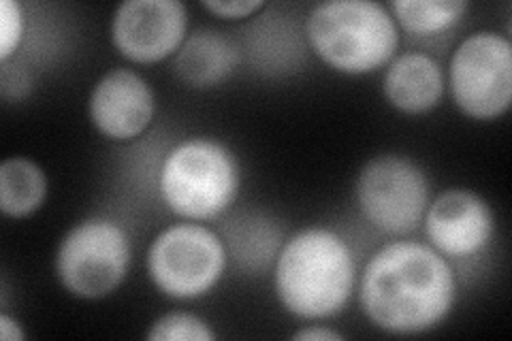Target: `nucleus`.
<instances>
[{
	"label": "nucleus",
	"mask_w": 512,
	"mask_h": 341,
	"mask_svg": "<svg viewBox=\"0 0 512 341\" xmlns=\"http://www.w3.org/2000/svg\"><path fill=\"white\" fill-rule=\"evenodd\" d=\"M359 301L374 327L393 335H419L453 312L455 273L431 246L410 239L391 241L365 265Z\"/></svg>",
	"instance_id": "f257e3e1"
},
{
	"label": "nucleus",
	"mask_w": 512,
	"mask_h": 341,
	"mask_svg": "<svg viewBox=\"0 0 512 341\" xmlns=\"http://www.w3.org/2000/svg\"><path fill=\"white\" fill-rule=\"evenodd\" d=\"M357 265L342 235L310 226L288 239L276 261V295L301 320L338 316L352 297Z\"/></svg>",
	"instance_id": "f03ea898"
},
{
	"label": "nucleus",
	"mask_w": 512,
	"mask_h": 341,
	"mask_svg": "<svg viewBox=\"0 0 512 341\" xmlns=\"http://www.w3.org/2000/svg\"><path fill=\"white\" fill-rule=\"evenodd\" d=\"M312 50L331 69L367 75L393 60L399 28L393 15L372 0H329L316 5L306 22Z\"/></svg>",
	"instance_id": "7ed1b4c3"
},
{
	"label": "nucleus",
	"mask_w": 512,
	"mask_h": 341,
	"mask_svg": "<svg viewBox=\"0 0 512 341\" xmlns=\"http://www.w3.org/2000/svg\"><path fill=\"white\" fill-rule=\"evenodd\" d=\"M239 182V165L227 145L195 137L178 143L165 156L158 188L175 216L212 220L233 205Z\"/></svg>",
	"instance_id": "20e7f679"
},
{
	"label": "nucleus",
	"mask_w": 512,
	"mask_h": 341,
	"mask_svg": "<svg viewBox=\"0 0 512 341\" xmlns=\"http://www.w3.org/2000/svg\"><path fill=\"white\" fill-rule=\"evenodd\" d=\"M131 239L120 224L90 218L64 235L56 254L58 280L79 299H101L114 292L131 269Z\"/></svg>",
	"instance_id": "39448f33"
},
{
	"label": "nucleus",
	"mask_w": 512,
	"mask_h": 341,
	"mask_svg": "<svg viewBox=\"0 0 512 341\" xmlns=\"http://www.w3.org/2000/svg\"><path fill=\"white\" fill-rule=\"evenodd\" d=\"M227 246L201 224L182 222L160 233L148 248L150 280L171 299H197L210 292L227 269Z\"/></svg>",
	"instance_id": "423d86ee"
},
{
	"label": "nucleus",
	"mask_w": 512,
	"mask_h": 341,
	"mask_svg": "<svg viewBox=\"0 0 512 341\" xmlns=\"http://www.w3.org/2000/svg\"><path fill=\"white\" fill-rule=\"evenodd\" d=\"M363 218L387 235H408L431 203L429 180L421 165L399 154H382L361 169L355 186Z\"/></svg>",
	"instance_id": "0eeeda50"
},
{
	"label": "nucleus",
	"mask_w": 512,
	"mask_h": 341,
	"mask_svg": "<svg viewBox=\"0 0 512 341\" xmlns=\"http://www.w3.org/2000/svg\"><path fill=\"white\" fill-rule=\"evenodd\" d=\"M455 105L472 120L502 118L512 103V45L498 32H476L463 41L448 67Z\"/></svg>",
	"instance_id": "6e6552de"
},
{
	"label": "nucleus",
	"mask_w": 512,
	"mask_h": 341,
	"mask_svg": "<svg viewBox=\"0 0 512 341\" xmlns=\"http://www.w3.org/2000/svg\"><path fill=\"white\" fill-rule=\"evenodd\" d=\"M188 13L180 0H126L111 20L116 50L137 64L178 54L186 41Z\"/></svg>",
	"instance_id": "1a4fd4ad"
},
{
	"label": "nucleus",
	"mask_w": 512,
	"mask_h": 341,
	"mask_svg": "<svg viewBox=\"0 0 512 341\" xmlns=\"http://www.w3.org/2000/svg\"><path fill=\"white\" fill-rule=\"evenodd\" d=\"M425 233L431 248L448 258H468L483 252L495 231L489 203L466 188H451L429 203Z\"/></svg>",
	"instance_id": "9d476101"
},
{
	"label": "nucleus",
	"mask_w": 512,
	"mask_h": 341,
	"mask_svg": "<svg viewBox=\"0 0 512 341\" xmlns=\"http://www.w3.org/2000/svg\"><path fill=\"white\" fill-rule=\"evenodd\" d=\"M156 101L150 84L131 69H111L90 94V120L114 141L139 137L154 120Z\"/></svg>",
	"instance_id": "9b49d317"
},
{
	"label": "nucleus",
	"mask_w": 512,
	"mask_h": 341,
	"mask_svg": "<svg viewBox=\"0 0 512 341\" xmlns=\"http://www.w3.org/2000/svg\"><path fill=\"white\" fill-rule=\"evenodd\" d=\"M387 101L410 116L436 109L444 96V73L440 64L421 52H408L389 62L382 79Z\"/></svg>",
	"instance_id": "f8f14e48"
},
{
	"label": "nucleus",
	"mask_w": 512,
	"mask_h": 341,
	"mask_svg": "<svg viewBox=\"0 0 512 341\" xmlns=\"http://www.w3.org/2000/svg\"><path fill=\"white\" fill-rule=\"evenodd\" d=\"M237 43L218 30L201 28L182 43L175 54L173 69L192 88H214L227 81L239 67Z\"/></svg>",
	"instance_id": "ddd939ff"
},
{
	"label": "nucleus",
	"mask_w": 512,
	"mask_h": 341,
	"mask_svg": "<svg viewBox=\"0 0 512 341\" xmlns=\"http://www.w3.org/2000/svg\"><path fill=\"white\" fill-rule=\"evenodd\" d=\"M47 177L28 158H9L0 165V209L9 218H26L43 205Z\"/></svg>",
	"instance_id": "4468645a"
},
{
	"label": "nucleus",
	"mask_w": 512,
	"mask_h": 341,
	"mask_svg": "<svg viewBox=\"0 0 512 341\" xmlns=\"http://www.w3.org/2000/svg\"><path fill=\"white\" fill-rule=\"evenodd\" d=\"M466 0H395V22L419 37H431L453 28L468 11Z\"/></svg>",
	"instance_id": "2eb2a0df"
},
{
	"label": "nucleus",
	"mask_w": 512,
	"mask_h": 341,
	"mask_svg": "<svg viewBox=\"0 0 512 341\" xmlns=\"http://www.w3.org/2000/svg\"><path fill=\"white\" fill-rule=\"evenodd\" d=\"M146 337L148 341H214L216 333L195 314L171 312L154 320Z\"/></svg>",
	"instance_id": "dca6fc26"
},
{
	"label": "nucleus",
	"mask_w": 512,
	"mask_h": 341,
	"mask_svg": "<svg viewBox=\"0 0 512 341\" xmlns=\"http://www.w3.org/2000/svg\"><path fill=\"white\" fill-rule=\"evenodd\" d=\"M26 30L24 7L15 0L0 3V62H7L22 45Z\"/></svg>",
	"instance_id": "f3484780"
},
{
	"label": "nucleus",
	"mask_w": 512,
	"mask_h": 341,
	"mask_svg": "<svg viewBox=\"0 0 512 341\" xmlns=\"http://www.w3.org/2000/svg\"><path fill=\"white\" fill-rule=\"evenodd\" d=\"M203 7L222 20H244L265 7L263 0H203Z\"/></svg>",
	"instance_id": "a211bd4d"
},
{
	"label": "nucleus",
	"mask_w": 512,
	"mask_h": 341,
	"mask_svg": "<svg viewBox=\"0 0 512 341\" xmlns=\"http://www.w3.org/2000/svg\"><path fill=\"white\" fill-rule=\"evenodd\" d=\"M295 341H340L344 339L342 333L338 331H331L327 327H318V324H314V327H306L301 329L293 335Z\"/></svg>",
	"instance_id": "6ab92c4d"
},
{
	"label": "nucleus",
	"mask_w": 512,
	"mask_h": 341,
	"mask_svg": "<svg viewBox=\"0 0 512 341\" xmlns=\"http://www.w3.org/2000/svg\"><path fill=\"white\" fill-rule=\"evenodd\" d=\"M0 337L3 341H24L26 333L22 331L20 322H15L9 314H0Z\"/></svg>",
	"instance_id": "aec40b11"
}]
</instances>
